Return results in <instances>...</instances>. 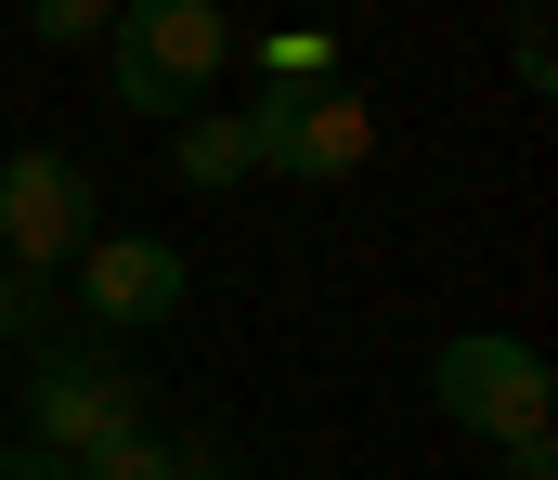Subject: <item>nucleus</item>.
<instances>
[{
    "label": "nucleus",
    "mask_w": 558,
    "mask_h": 480,
    "mask_svg": "<svg viewBox=\"0 0 558 480\" xmlns=\"http://www.w3.org/2000/svg\"><path fill=\"white\" fill-rule=\"evenodd\" d=\"M221 65H234V13H221V0H118V13H105L118 118H195Z\"/></svg>",
    "instance_id": "obj_1"
},
{
    "label": "nucleus",
    "mask_w": 558,
    "mask_h": 480,
    "mask_svg": "<svg viewBox=\"0 0 558 480\" xmlns=\"http://www.w3.org/2000/svg\"><path fill=\"white\" fill-rule=\"evenodd\" d=\"M143 429H156V390H143L118 350H39L26 364V455L92 468V455H118Z\"/></svg>",
    "instance_id": "obj_2"
},
{
    "label": "nucleus",
    "mask_w": 558,
    "mask_h": 480,
    "mask_svg": "<svg viewBox=\"0 0 558 480\" xmlns=\"http://www.w3.org/2000/svg\"><path fill=\"white\" fill-rule=\"evenodd\" d=\"M428 390H441V416L468 429V442H546V350L533 337H441V364H428Z\"/></svg>",
    "instance_id": "obj_3"
},
{
    "label": "nucleus",
    "mask_w": 558,
    "mask_h": 480,
    "mask_svg": "<svg viewBox=\"0 0 558 480\" xmlns=\"http://www.w3.org/2000/svg\"><path fill=\"white\" fill-rule=\"evenodd\" d=\"M234 131H247V169H286V182H351L377 157V104L351 78L338 91H260V104H234Z\"/></svg>",
    "instance_id": "obj_4"
},
{
    "label": "nucleus",
    "mask_w": 558,
    "mask_h": 480,
    "mask_svg": "<svg viewBox=\"0 0 558 480\" xmlns=\"http://www.w3.org/2000/svg\"><path fill=\"white\" fill-rule=\"evenodd\" d=\"M105 195H92V169L52 157V144H26V157H0V273H65L105 221H92Z\"/></svg>",
    "instance_id": "obj_5"
},
{
    "label": "nucleus",
    "mask_w": 558,
    "mask_h": 480,
    "mask_svg": "<svg viewBox=\"0 0 558 480\" xmlns=\"http://www.w3.org/2000/svg\"><path fill=\"white\" fill-rule=\"evenodd\" d=\"M182 299H195V260L169 234H92L78 247V324L92 337H143V324H169Z\"/></svg>",
    "instance_id": "obj_6"
},
{
    "label": "nucleus",
    "mask_w": 558,
    "mask_h": 480,
    "mask_svg": "<svg viewBox=\"0 0 558 480\" xmlns=\"http://www.w3.org/2000/svg\"><path fill=\"white\" fill-rule=\"evenodd\" d=\"M247 65H260V91H338L351 78V39H325V26H260V39H234Z\"/></svg>",
    "instance_id": "obj_7"
},
{
    "label": "nucleus",
    "mask_w": 558,
    "mask_h": 480,
    "mask_svg": "<svg viewBox=\"0 0 558 480\" xmlns=\"http://www.w3.org/2000/svg\"><path fill=\"white\" fill-rule=\"evenodd\" d=\"M169 169H182L195 195H234V182H247V131H234L221 104H195V118H169Z\"/></svg>",
    "instance_id": "obj_8"
},
{
    "label": "nucleus",
    "mask_w": 558,
    "mask_h": 480,
    "mask_svg": "<svg viewBox=\"0 0 558 480\" xmlns=\"http://www.w3.org/2000/svg\"><path fill=\"white\" fill-rule=\"evenodd\" d=\"M0 337L39 364V350H65V273H0Z\"/></svg>",
    "instance_id": "obj_9"
},
{
    "label": "nucleus",
    "mask_w": 558,
    "mask_h": 480,
    "mask_svg": "<svg viewBox=\"0 0 558 480\" xmlns=\"http://www.w3.org/2000/svg\"><path fill=\"white\" fill-rule=\"evenodd\" d=\"M78 480H221V455H208V442H169V429H143V442H118V455H92Z\"/></svg>",
    "instance_id": "obj_10"
},
{
    "label": "nucleus",
    "mask_w": 558,
    "mask_h": 480,
    "mask_svg": "<svg viewBox=\"0 0 558 480\" xmlns=\"http://www.w3.org/2000/svg\"><path fill=\"white\" fill-rule=\"evenodd\" d=\"M26 39H39V52H78V39H105V0H39V13H26Z\"/></svg>",
    "instance_id": "obj_11"
},
{
    "label": "nucleus",
    "mask_w": 558,
    "mask_h": 480,
    "mask_svg": "<svg viewBox=\"0 0 558 480\" xmlns=\"http://www.w3.org/2000/svg\"><path fill=\"white\" fill-rule=\"evenodd\" d=\"M507 65H520L533 91H546V78H558V39H546V13H520V26H507Z\"/></svg>",
    "instance_id": "obj_12"
},
{
    "label": "nucleus",
    "mask_w": 558,
    "mask_h": 480,
    "mask_svg": "<svg viewBox=\"0 0 558 480\" xmlns=\"http://www.w3.org/2000/svg\"><path fill=\"white\" fill-rule=\"evenodd\" d=\"M0 480H78V468H52V455H26V442H0Z\"/></svg>",
    "instance_id": "obj_13"
},
{
    "label": "nucleus",
    "mask_w": 558,
    "mask_h": 480,
    "mask_svg": "<svg viewBox=\"0 0 558 480\" xmlns=\"http://www.w3.org/2000/svg\"><path fill=\"white\" fill-rule=\"evenodd\" d=\"M507 480H558V442H507Z\"/></svg>",
    "instance_id": "obj_14"
}]
</instances>
